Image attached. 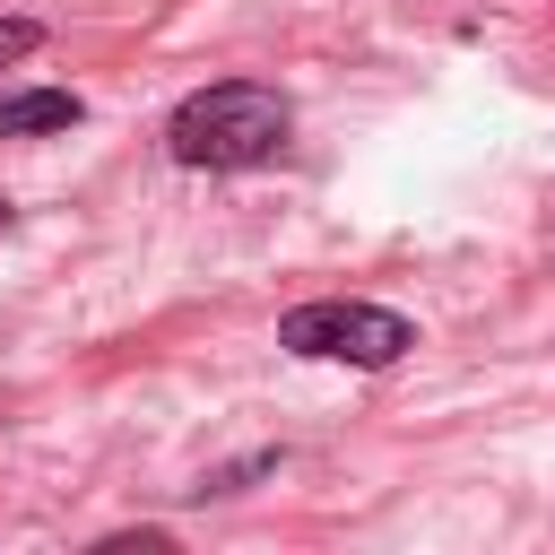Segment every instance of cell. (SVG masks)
Instances as JSON below:
<instances>
[{
	"instance_id": "obj_5",
	"label": "cell",
	"mask_w": 555,
	"mask_h": 555,
	"mask_svg": "<svg viewBox=\"0 0 555 555\" xmlns=\"http://www.w3.org/2000/svg\"><path fill=\"white\" fill-rule=\"evenodd\" d=\"M0 234H9V199H0Z\"/></svg>"
},
{
	"instance_id": "obj_1",
	"label": "cell",
	"mask_w": 555,
	"mask_h": 555,
	"mask_svg": "<svg viewBox=\"0 0 555 555\" xmlns=\"http://www.w3.org/2000/svg\"><path fill=\"white\" fill-rule=\"evenodd\" d=\"M286 130H295V113H286L278 87H260V78H217V87H199V95L173 104L165 147H173V165H191V173H243V165H269V156L286 147Z\"/></svg>"
},
{
	"instance_id": "obj_2",
	"label": "cell",
	"mask_w": 555,
	"mask_h": 555,
	"mask_svg": "<svg viewBox=\"0 0 555 555\" xmlns=\"http://www.w3.org/2000/svg\"><path fill=\"white\" fill-rule=\"evenodd\" d=\"M278 347L286 356H312V364H356V373H382L416 347V321L408 312H382V304H356V295H321V304H295L278 321Z\"/></svg>"
},
{
	"instance_id": "obj_4",
	"label": "cell",
	"mask_w": 555,
	"mask_h": 555,
	"mask_svg": "<svg viewBox=\"0 0 555 555\" xmlns=\"http://www.w3.org/2000/svg\"><path fill=\"white\" fill-rule=\"evenodd\" d=\"M35 43H43V26H35V17H0V69H9V61H26Z\"/></svg>"
},
{
	"instance_id": "obj_3",
	"label": "cell",
	"mask_w": 555,
	"mask_h": 555,
	"mask_svg": "<svg viewBox=\"0 0 555 555\" xmlns=\"http://www.w3.org/2000/svg\"><path fill=\"white\" fill-rule=\"evenodd\" d=\"M87 104L69 95V87H26V95H9L0 104V139H43V130H69Z\"/></svg>"
}]
</instances>
